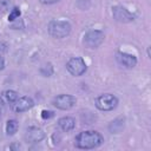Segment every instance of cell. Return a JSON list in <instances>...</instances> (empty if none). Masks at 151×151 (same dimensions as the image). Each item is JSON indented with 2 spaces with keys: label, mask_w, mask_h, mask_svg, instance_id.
<instances>
[{
  "label": "cell",
  "mask_w": 151,
  "mask_h": 151,
  "mask_svg": "<svg viewBox=\"0 0 151 151\" xmlns=\"http://www.w3.org/2000/svg\"><path fill=\"white\" fill-rule=\"evenodd\" d=\"M104 143V137L94 130L79 132L74 138V146L81 150H91L99 147Z\"/></svg>",
  "instance_id": "6da1fadb"
},
{
  "label": "cell",
  "mask_w": 151,
  "mask_h": 151,
  "mask_svg": "<svg viewBox=\"0 0 151 151\" xmlns=\"http://www.w3.org/2000/svg\"><path fill=\"white\" fill-rule=\"evenodd\" d=\"M71 24L65 20H51L47 25V31L51 37L61 39L70 34L71 32Z\"/></svg>",
  "instance_id": "7a4b0ae2"
},
{
  "label": "cell",
  "mask_w": 151,
  "mask_h": 151,
  "mask_svg": "<svg viewBox=\"0 0 151 151\" xmlns=\"http://www.w3.org/2000/svg\"><path fill=\"white\" fill-rule=\"evenodd\" d=\"M94 105L100 111H112L118 106V98L112 93H104L96 98Z\"/></svg>",
  "instance_id": "3957f363"
},
{
  "label": "cell",
  "mask_w": 151,
  "mask_h": 151,
  "mask_svg": "<svg viewBox=\"0 0 151 151\" xmlns=\"http://www.w3.org/2000/svg\"><path fill=\"white\" fill-rule=\"evenodd\" d=\"M104 39H105L104 32H101L99 29H91L85 33L83 44L87 48H97L98 46H100L103 44Z\"/></svg>",
  "instance_id": "277c9868"
},
{
  "label": "cell",
  "mask_w": 151,
  "mask_h": 151,
  "mask_svg": "<svg viewBox=\"0 0 151 151\" xmlns=\"http://www.w3.org/2000/svg\"><path fill=\"white\" fill-rule=\"evenodd\" d=\"M66 70L72 76L80 77V76H83L86 72L87 66H86V63L84 61L83 58H80V57H73V58H71L66 63Z\"/></svg>",
  "instance_id": "5b68a950"
},
{
  "label": "cell",
  "mask_w": 151,
  "mask_h": 151,
  "mask_svg": "<svg viewBox=\"0 0 151 151\" xmlns=\"http://www.w3.org/2000/svg\"><path fill=\"white\" fill-rule=\"evenodd\" d=\"M76 103H77V98L74 96H72V94H65V93L54 97L53 100H52V105L54 107H57L59 110H64V111L71 110L76 105Z\"/></svg>",
  "instance_id": "8992f818"
},
{
  "label": "cell",
  "mask_w": 151,
  "mask_h": 151,
  "mask_svg": "<svg viewBox=\"0 0 151 151\" xmlns=\"http://www.w3.org/2000/svg\"><path fill=\"white\" fill-rule=\"evenodd\" d=\"M34 106V101L31 97H27V96H24V97H20L18 98L14 103H13V111L17 112V113H21V112H26L28 110H31L32 107Z\"/></svg>",
  "instance_id": "52a82bcc"
},
{
  "label": "cell",
  "mask_w": 151,
  "mask_h": 151,
  "mask_svg": "<svg viewBox=\"0 0 151 151\" xmlns=\"http://www.w3.org/2000/svg\"><path fill=\"white\" fill-rule=\"evenodd\" d=\"M45 138V132L37 126H31L25 132V140L29 144H35Z\"/></svg>",
  "instance_id": "ba28073f"
},
{
  "label": "cell",
  "mask_w": 151,
  "mask_h": 151,
  "mask_svg": "<svg viewBox=\"0 0 151 151\" xmlns=\"http://www.w3.org/2000/svg\"><path fill=\"white\" fill-rule=\"evenodd\" d=\"M112 15L119 22H131L134 20V15L123 6H114L112 8Z\"/></svg>",
  "instance_id": "9c48e42d"
},
{
  "label": "cell",
  "mask_w": 151,
  "mask_h": 151,
  "mask_svg": "<svg viewBox=\"0 0 151 151\" xmlns=\"http://www.w3.org/2000/svg\"><path fill=\"white\" fill-rule=\"evenodd\" d=\"M116 60L119 65H122L126 68H133L137 65V58L133 54L125 53V52H117Z\"/></svg>",
  "instance_id": "30bf717a"
},
{
  "label": "cell",
  "mask_w": 151,
  "mask_h": 151,
  "mask_svg": "<svg viewBox=\"0 0 151 151\" xmlns=\"http://www.w3.org/2000/svg\"><path fill=\"white\" fill-rule=\"evenodd\" d=\"M58 126L64 132H70L76 127V119L73 117H68V116L61 117L58 120Z\"/></svg>",
  "instance_id": "8fae6325"
},
{
  "label": "cell",
  "mask_w": 151,
  "mask_h": 151,
  "mask_svg": "<svg viewBox=\"0 0 151 151\" xmlns=\"http://www.w3.org/2000/svg\"><path fill=\"white\" fill-rule=\"evenodd\" d=\"M19 129V123L15 119H8L6 123V133L7 136H13Z\"/></svg>",
  "instance_id": "7c38bea8"
},
{
  "label": "cell",
  "mask_w": 151,
  "mask_h": 151,
  "mask_svg": "<svg viewBox=\"0 0 151 151\" xmlns=\"http://www.w3.org/2000/svg\"><path fill=\"white\" fill-rule=\"evenodd\" d=\"M2 96H4V98H5V100H6V101L12 103V104H13V103L19 98L18 92H17V91H14V90H6V91L2 93Z\"/></svg>",
  "instance_id": "4fadbf2b"
},
{
  "label": "cell",
  "mask_w": 151,
  "mask_h": 151,
  "mask_svg": "<svg viewBox=\"0 0 151 151\" xmlns=\"http://www.w3.org/2000/svg\"><path fill=\"white\" fill-rule=\"evenodd\" d=\"M118 120H119V118L116 119V120H113V122H111V124H110V126H109V129H110V131H111L112 133H118V132L123 129V126H124V119L120 120L119 124H118Z\"/></svg>",
  "instance_id": "5bb4252c"
},
{
  "label": "cell",
  "mask_w": 151,
  "mask_h": 151,
  "mask_svg": "<svg viewBox=\"0 0 151 151\" xmlns=\"http://www.w3.org/2000/svg\"><path fill=\"white\" fill-rule=\"evenodd\" d=\"M13 7V1L12 0H0V11L1 12H7Z\"/></svg>",
  "instance_id": "9a60e30c"
},
{
  "label": "cell",
  "mask_w": 151,
  "mask_h": 151,
  "mask_svg": "<svg viewBox=\"0 0 151 151\" xmlns=\"http://www.w3.org/2000/svg\"><path fill=\"white\" fill-rule=\"evenodd\" d=\"M20 9L18 8V7H13L12 9H11V12H9V15H8V20L9 21H13V20H15V19H19V17H20Z\"/></svg>",
  "instance_id": "2e32d148"
},
{
  "label": "cell",
  "mask_w": 151,
  "mask_h": 151,
  "mask_svg": "<svg viewBox=\"0 0 151 151\" xmlns=\"http://www.w3.org/2000/svg\"><path fill=\"white\" fill-rule=\"evenodd\" d=\"M54 116V112L53 111H50V110H42L41 111V118L42 119H50Z\"/></svg>",
  "instance_id": "e0dca14e"
},
{
  "label": "cell",
  "mask_w": 151,
  "mask_h": 151,
  "mask_svg": "<svg viewBox=\"0 0 151 151\" xmlns=\"http://www.w3.org/2000/svg\"><path fill=\"white\" fill-rule=\"evenodd\" d=\"M58 1H60V0H40V2L44 5H52V4H55Z\"/></svg>",
  "instance_id": "ac0fdd59"
},
{
  "label": "cell",
  "mask_w": 151,
  "mask_h": 151,
  "mask_svg": "<svg viewBox=\"0 0 151 151\" xmlns=\"http://www.w3.org/2000/svg\"><path fill=\"white\" fill-rule=\"evenodd\" d=\"M4 67H5V60L2 57H0V71L4 70Z\"/></svg>",
  "instance_id": "d6986e66"
},
{
  "label": "cell",
  "mask_w": 151,
  "mask_h": 151,
  "mask_svg": "<svg viewBox=\"0 0 151 151\" xmlns=\"http://www.w3.org/2000/svg\"><path fill=\"white\" fill-rule=\"evenodd\" d=\"M9 149H20V145H11Z\"/></svg>",
  "instance_id": "ffe728a7"
},
{
  "label": "cell",
  "mask_w": 151,
  "mask_h": 151,
  "mask_svg": "<svg viewBox=\"0 0 151 151\" xmlns=\"http://www.w3.org/2000/svg\"><path fill=\"white\" fill-rule=\"evenodd\" d=\"M4 105V101H2V98H1V96H0V107Z\"/></svg>",
  "instance_id": "44dd1931"
}]
</instances>
